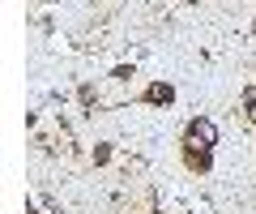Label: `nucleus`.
<instances>
[{
  "label": "nucleus",
  "mask_w": 256,
  "mask_h": 214,
  "mask_svg": "<svg viewBox=\"0 0 256 214\" xmlns=\"http://www.w3.org/2000/svg\"><path fill=\"white\" fill-rule=\"evenodd\" d=\"M188 137H192V141H205V146H214V137H218V133H214V124H210V120H192Z\"/></svg>",
  "instance_id": "nucleus-1"
}]
</instances>
